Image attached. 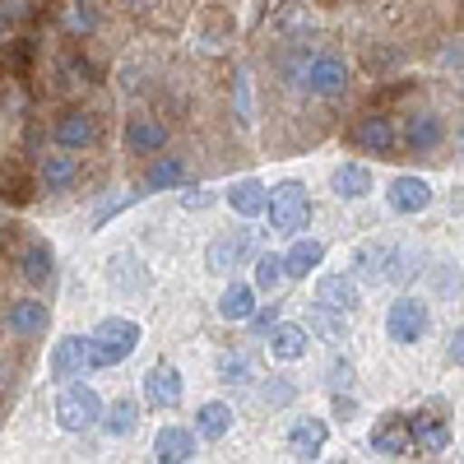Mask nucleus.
<instances>
[{
    "label": "nucleus",
    "instance_id": "obj_33",
    "mask_svg": "<svg viewBox=\"0 0 464 464\" xmlns=\"http://www.w3.org/2000/svg\"><path fill=\"white\" fill-rule=\"evenodd\" d=\"M181 181H186V163L181 159H159L149 168V177H144L149 190H168V186H181Z\"/></svg>",
    "mask_w": 464,
    "mask_h": 464
},
{
    "label": "nucleus",
    "instance_id": "obj_25",
    "mask_svg": "<svg viewBox=\"0 0 464 464\" xmlns=\"http://www.w3.org/2000/svg\"><path fill=\"white\" fill-rule=\"evenodd\" d=\"M227 205L237 209V214H246V218H256V214L269 209V190H265L256 177H246V181H237V186L227 190Z\"/></svg>",
    "mask_w": 464,
    "mask_h": 464
},
{
    "label": "nucleus",
    "instance_id": "obj_16",
    "mask_svg": "<svg viewBox=\"0 0 464 464\" xmlns=\"http://www.w3.org/2000/svg\"><path fill=\"white\" fill-rule=\"evenodd\" d=\"M306 343H312V330L297 325V321H279L275 330H269V353H275L279 362L306 358Z\"/></svg>",
    "mask_w": 464,
    "mask_h": 464
},
{
    "label": "nucleus",
    "instance_id": "obj_44",
    "mask_svg": "<svg viewBox=\"0 0 464 464\" xmlns=\"http://www.w3.org/2000/svg\"><path fill=\"white\" fill-rule=\"evenodd\" d=\"M441 65H455V70H464V43H455V47L441 56Z\"/></svg>",
    "mask_w": 464,
    "mask_h": 464
},
{
    "label": "nucleus",
    "instance_id": "obj_11",
    "mask_svg": "<svg viewBox=\"0 0 464 464\" xmlns=\"http://www.w3.org/2000/svg\"><path fill=\"white\" fill-rule=\"evenodd\" d=\"M385 205H391L395 214H422L432 205V186L422 181V177H395L391 186H385Z\"/></svg>",
    "mask_w": 464,
    "mask_h": 464
},
{
    "label": "nucleus",
    "instance_id": "obj_39",
    "mask_svg": "<svg viewBox=\"0 0 464 464\" xmlns=\"http://www.w3.org/2000/svg\"><path fill=\"white\" fill-rule=\"evenodd\" d=\"M237 102H242V126H251V89H246V70H237Z\"/></svg>",
    "mask_w": 464,
    "mask_h": 464
},
{
    "label": "nucleus",
    "instance_id": "obj_9",
    "mask_svg": "<svg viewBox=\"0 0 464 464\" xmlns=\"http://www.w3.org/2000/svg\"><path fill=\"white\" fill-rule=\"evenodd\" d=\"M391 256H395V242H362L353 251V279L358 284H385L391 279Z\"/></svg>",
    "mask_w": 464,
    "mask_h": 464
},
{
    "label": "nucleus",
    "instance_id": "obj_19",
    "mask_svg": "<svg viewBox=\"0 0 464 464\" xmlns=\"http://www.w3.org/2000/svg\"><path fill=\"white\" fill-rule=\"evenodd\" d=\"M19 275H24L33 288L52 284V275H56V256H52V246H47V242H28V246L19 251Z\"/></svg>",
    "mask_w": 464,
    "mask_h": 464
},
{
    "label": "nucleus",
    "instance_id": "obj_35",
    "mask_svg": "<svg viewBox=\"0 0 464 464\" xmlns=\"http://www.w3.org/2000/svg\"><path fill=\"white\" fill-rule=\"evenodd\" d=\"M413 275H418V251L395 246V256H391V279H385V284H409Z\"/></svg>",
    "mask_w": 464,
    "mask_h": 464
},
{
    "label": "nucleus",
    "instance_id": "obj_34",
    "mask_svg": "<svg viewBox=\"0 0 464 464\" xmlns=\"http://www.w3.org/2000/svg\"><path fill=\"white\" fill-rule=\"evenodd\" d=\"M65 28H70L74 37L93 33V28H98V5H89V0H80V5H70V10H65Z\"/></svg>",
    "mask_w": 464,
    "mask_h": 464
},
{
    "label": "nucleus",
    "instance_id": "obj_27",
    "mask_svg": "<svg viewBox=\"0 0 464 464\" xmlns=\"http://www.w3.org/2000/svg\"><path fill=\"white\" fill-rule=\"evenodd\" d=\"M126 144H130L135 153H159V149L168 144V130L153 121V116H135V121L126 126Z\"/></svg>",
    "mask_w": 464,
    "mask_h": 464
},
{
    "label": "nucleus",
    "instance_id": "obj_47",
    "mask_svg": "<svg viewBox=\"0 0 464 464\" xmlns=\"http://www.w3.org/2000/svg\"><path fill=\"white\" fill-rule=\"evenodd\" d=\"M126 5H135V10H144V5H149V0H126Z\"/></svg>",
    "mask_w": 464,
    "mask_h": 464
},
{
    "label": "nucleus",
    "instance_id": "obj_12",
    "mask_svg": "<svg viewBox=\"0 0 464 464\" xmlns=\"http://www.w3.org/2000/svg\"><path fill=\"white\" fill-rule=\"evenodd\" d=\"M316 302L321 306H330V312H358L362 306V288H358V279L353 275H325L321 284H316Z\"/></svg>",
    "mask_w": 464,
    "mask_h": 464
},
{
    "label": "nucleus",
    "instance_id": "obj_45",
    "mask_svg": "<svg viewBox=\"0 0 464 464\" xmlns=\"http://www.w3.org/2000/svg\"><path fill=\"white\" fill-rule=\"evenodd\" d=\"M455 153H459V163H464V126L455 130Z\"/></svg>",
    "mask_w": 464,
    "mask_h": 464
},
{
    "label": "nucleus",
    "instance_id": "obj_2",
    "mask_svg": "<svg viewBox=\"0 0 464 464\" xmlns=\"http://www.w3.org/2000/svg\"><path fill=\"white\" fill-rule=\"evenodd\" d=\"M135 348H140V325H135V321H121V316L102 321V325L89 334V358H93V367L126 362Z\"/></svg>",
    "mask_w": 464,
    "mask_h": 464
},
{
    "label": "nucleus",
    "instance_id": "obj_10",
    "mask_svg": "<svg viewBox=\"0 0 464 464\" xmlns=\"http://www.w3.org/2000/svg\"><path fill=\"white\" fill-rule=\"evenodd\" d=\"M372 450H376V455H385V459H404V455H413L409 418H400V413L381 418L376 428H372Z\"/></svg>",
    "mask_w": 464,
    "mask_h": 464
},
{
    "label": "nucleus",
    "instance_id": "obj_28",
    "mask_svg": "<svg viewBox=\"0 0 464 464\" xmlns=\"http://www.w3.org/2000/svg\"><path fill=\"white\" fill-rule=\"evenodd\" d=\"M251 312H256V288L227 284L223 297H218V316H223V321H251Z\"/></svg>",
    "mask_w": 464,
    "mask_h": 464
},
{
    "label": "nucleus",
    "instance_id": "obj_13",
    "mask_svg": "<svg viewBox=\"0 0 464 464\" xmlns=\"http://www.w3.org/2000/svg\"><path fill=\"white\" fill-rule=\"evenodd\" d=\"M353 140H358V149L381 153V159H385V153L400 144V126L391 121V116H362L358 130H353Z\"/></svg>",
    "mask_w": 464,
    "mask_h": 464
},
{
    "label": "nucleus",
    "instance_id": "obj_24",
    "mask_svg": "<svg viewBox=\"0 0 464 464\" xmlns=\"http://www.w3.org/2000/svg\"><path fill=\"white\" fill-rule=\"evenodd\" d=\"M321 260H325V246H321V242L297 237V242L288 246V256H284V269H288V279H306L312 269H321Z\"/></svg>",
    "mask_w": 464,
    "mask_h": 464
},
{
    "label": "nucleus",
    "instance_id": "obj_5",
    "mask_svg": "<svg viewBox=\"0 0 464 464\" xmlns=\"http://www.w3.org/2000/svg\"><path fill=\"white\" fill-rule=\"evenodd\" d=\"M428 325H432V312H428V302L422 297H395L391 302V312H385V334H391L395 343H418L422 334H428Z\"/></svg>",
    "mask_w": 464,
    "mask_h": 464
},
{
    "label": "nucleus",
    "instance_id": "obj_6",
    "mask_svg": "<svg viewBox=\"0 0 464 464\" xmlns=\"http://www.w3.org/2000/svg\"><path fill=\"white\" fill-rule=\"evenodd\" d=\"M256 256V232L251 227H237V232H223V237H214V246H209V269L214 275H227V269H237L242 260H251Z\"/></svg>",
    "mask_w": 464,
    "mask_h": 464
},
{
    "label": "nucleus",
    "instance_id": "obj_1",
    "mask_svg": "<svg viewBox=\"0 0 464 464\" xmlns=\"http://www.w3.org/2000/svg\"><path fill=\"white\" fill-rule=\"evenodd\" d=\"M288 84L306 89L312 98H339L348 89V61L334 52H293Z\"/></svg>",
    "mask_w": 464,
    "mask_h": 464
},
{
    "label": "nucleus",
    "instance_id": "obj_3",
    "mask_svg": "<svg viewBox=\"0 0 464 464\" xmlns=\"http://www.w3.org/2000/svg\"><path fill=\"white\" fill-rule=\"evenodd\" d=\"M269 223H275V232H306V223H312V196H306L302 181H284L269 190Z\"/></svg>",
    "mask_w": 464,
    "mask_h": 464
},
{
    "label": "nucleus",
    "instance_id": "obj_41",
    "mask_svg": "<svg viewBox=\"0 0 464 464\" xmlns=\"http://www.w3.org/2000/svg\"><path fill=\"white\" fill-rule=\"evenodd\" d=\"M0 10H5V19L14 24V19H28L33 5H28V0H0Z\"/></svg>",
    "mask_w": 464,
    "mask_h": 464
},
{
    "label": "nucleus",
    "instance_id": "obj_37",
    "mask_svg": "<svg viewBox=\"0 0 464 464\" xmlns=\"http://www.w3.org/2000/svg\"><path fill=\"white\" fill-rule=\"evenodd\" d=\"M325 385L339 395V391H353V362H330V372H325Z\"/></svg>",
    "mask_w": 464,
    "mask_h": 464
},
{
    "label": "nucleus",
    "instance_id": "obj_40",
    "mask_svg": "<svg viewBox=\"0 0 464 464\" xmlns=\"http://www.w3.org/2000/svg\"><path fill=\"white\" fill-rule=\"evenodd\" d=\"M446 358H450L455 367H464V325L450 334V343H446Z\"/></svg>",
    "mask_w": 464,
    "mask_h": 464
},
{
    "label": "nucleus",
    "instance_id": "obj_15",
    "mask_svg": "<svg viewBox=\"0 0 464 464\" xmlns=\"http://www.w3.org/2000/svg\"><path fill=\"white\" fill-rule=\"evenodd\" d=\"M409 437H413V450L418 455H441L450 446V428L432 413H413L409 418Z\"/></svg>",
    "mask_w": 464,
    "mask_h": 464
},
{
    "label": "nucleus",
    "instance_id": "obj_26",
    "mask_svg": "<svg viewBox=\"0 0 464 464\" xmlns=\"http://www.w3.org/2000/svg\"><path fill=\"white\" fill-rule=\"evenodd\" d=\"M227 428H232V409H227L223 400H209V404L196 409V432H200L205 441H223Z\"/></svg>",
    "mask_w": 464,
    "mask_h": 464
},
{
    "label": "nucleus",
    "instance_id": "obj_8",
    "mask_svg": "<svg viewBox=\"0 0 464 464\" xmlns=\"http://www.w3.org/2000/svg\"><path fill=\"white\" fill-rule=\"evenodd\" d=\"M89 367H93L89 339H80V334L56 339V348H52V376H56V381H74V376H84Z\"/></svg>",
    "mask_w": 464,
    "mask_h": 464
},
{
    "label": "nucleus",
    "instance_id": "obj_43",
    "mask_svg": "<svg viewBox=\"0 0 464 464\" xmlns=\"http://www.w3.org/2000/svg\"><path fill=\"white\" fill-rule=\"evenodd\" d=\"M209 196H214V190H190V196H181V205H186V209H205Z\"/></svg>",
    "mask_w": 464,
    "mask_h": 464
},
{
    "label": "nucleus",
    "instance_id": "obj_20",
    "mask_svg": "<svg viewBox=\"0 0 464 464\" xmlns=\"http://www.w3.org/2000/svg\"><path fill=\"white\" fill-rule=\"evenodd\" d=\"M441 135H446V130H441V116H432V111H413L409 121H404V135H400V140H404L413 153H428V149L441 144Z\"/></svg>",
    "mask_w": 464,
    "mask_h": 464
},
{
    "label": "nucleus",
    "instance_id": "obj_29",
    "mask_svg": "<svg viewBox=\"0 0 464 464\" xmlns=\"http://www.w3.org/2000/svg\"><path fill=\"white\" fill-rule=\"evenodd\" d=\"M306 330L312 334H321V339H330V343H343L348 339V321H343V312H330V306H312L306 312Z\"/></svg>",
    "mask_w": 464,
    "mask_h": 464
},
{
    "label": "nucleus",
    "instance_id": "obj_32",
    "mask_svg": "<svg viewBox=\"0 0 464 464\" xmlns=\"http://www.w3.org/2000/svg\"><path fill=\"white\" fill-rule=\"evenodd\" d=\"M284 279H288L284 256H275V251L256 256V288H260V293H279V284H284Z\"/></svg>",
    "mask_w": 464,
    "mask_h": 464
},
{
    "label": "nucleus",
    "instance_id": "obj_46",
    "mask_svg": "<svg viewBox=\"0 0 464 464\" xmlns=\"http://www.w3.org/2000/svg\"><path fill=\"white\" fill-rule=\"evenodd\" d=\"M10 33V19H5V10H0V37H5Z\"/></svg>",
    "mask_w": 464,
    "mask_h": 464
},
{
    "label": "nucleus",
    "instance_id": "obj_42",
    "mask_svg": "<svg viewBox=\"0 0 464 464\" xmlns=\"http://www.w3.org/2000/svg\"><path fill=\"white\" fill-rule=\"evenodd\" d=\"M135 200H140V196H121V200H111V205H107V209H102V214H98V223H107V218H111V214H121V209H130V205H135Z\"/></svg>",
    "mask_w": 464,
    "mask_h": 464
},
{
    "label": "nucleus",
    "instance_id": "obj_21",
    "mask_svg": "<svg viewBox=\"0 0 464 464\" xmlns=\"http://www.w3.org/2000/svg\"><path fill=\"white\" fill-rule=\"evenodd\" d=\"M98 140V121L89 111H65L56 121V144L61 149H89Z\"/></svg>",
    "mask_w": 464,
    "mask_h": 464
},
{
    "label": "nucleus",
    "instance_id": "obj_31",
    "mask_svg": "<svg viewBox=\"0 0 464 464\" xmlns=\"http://www.w3.org/2000/svg\"><path fill=\"white\" fill-rule=\"evenodd\" d=\"M135 422H140L135 400H116V404L102 413V428H107V437H130V432H135Z\"/></svg>",
    "mask_w": 464,
    "mask_h": 464
},
{
    "label": "nucleus",
    "instance_id": "obj_38",
    "mask_svg": "<svg viewBox=\"0 0 464 464\" xmlns=\"http://www.w3.org/2000/svg\"><path fill=\"white\" fill-rule=\"evenodd\" d=\"M275 325H279V306H260V312H251V330L269 334Z\"/></svg>",
    "mask_w": 464,
    "mask_h": 464
},
{
    "label": "nucleus",
    "instance_id": "obj_18",
    "mask_svg": "<svg viewBox=\"0 0 464 464\" xmlns=\"http://www.w3.org/2000/svg\"><path fill=\"white\" fill-rule=\"evenodd\" d=\"M325 437H330V428H325L321 418H297L293 428H288V450L302 455V459H316L325 450Z\"/></svg>",
    "mask_w": 464,
    "mask_h": 464
},
{
    "label": "nucleus",
    "instance_id": "obj_17",
    "mask_svg": "<svg viewBox=\"0 0 464 464\" xmlns=\"http://www.w3.org/2000/svg\"><path fill=\"white\" fill-rule=\"evenodd\" d=\"M74 177H80V163L70 159V149L47 153V159L37 163V181H43L47 196H56V190H70V186H74Z\"/></svg>",
    "mask_w": 464,
    "mask_h": 464
},
{
    "label": "nucleus",
    "instance_id": "obj_36",
    "mask_svg": "<svg viewBox=\"0 0 464 464\" xmlns=\"http://www.w3.org/2000/svg\"><path fill=\"white\" fill-rule=\"evenodd\" d=\"M293 395H297V385H293L288 376H269V385H265V404H269V409L293 404Z\"/></svg>",
    "mask_w": 464,
    "mask_h": 464
},
{
    "label": "nucleus",
    "instance_id": "obj_7",
    "mask_svg": "<svg viewBox=\"0 0 464 464\" xmlns=\"http://www.w3.org/2000/svg\"><path fill=\"white\" fill-rule=\"evenodd\" d=\"M181 372L172 367V362H153L149 372H144V400L153 404V409H177L181 404Z\"/></svg>",
    "mask_w": 464,
    "mask_h": 464
},
{
    "label": "nucleus",
    "instance_id": "obj_22",
    "mask_svg": "<svg viewBox=\"0 0 464 464\" xmlns=\"http://www.w3.org/2000/svg\"><path fill=\"white\" fill-rule=\"evenodd\" d=\"M153 455H159L163 464L196 459V432H186V428H159V437H153Z\"/></svg>",
    "mask_w": 464,
    "mask_h": 464
},
{
    "label": "nucleus",
    "instance_id": "obj_4",
    "mask_svg": "<svg viewBox=\"0 0 464 464\" xmlns=\"http://www.w3.org/2000/svg\"><path fill=\"white\" fill-rule=\"evenodd\" d=\"M98 418H102V400L93 385H65L56 395V422L65 432H89Z\"/></svg>",
    "mask_w": 464,
    "mask_h": 464
},
{
    "label": "nucleus",
    "instance_id": "obj_23",
    "mask_svg": "<svg viewBox=\"0 0 464 464\" xmlns=\"http://www.w3.org/2000/svg\"><path fill=\"white\" fill-rule=\"evenodd\" d=\"M330 190L339 200H362V196H372V172L362 163H343V168H334Z\"/></svg>",
    "mask_w": 464,
    "mask_h": 464
},
{
    "label": "nucleus",
    "instance_id": "obj_30",
    "mask_svg": "<svg viewBox=\"0 0 464 464\" xmlns=\"http://www.w3.org/2000/svg\"><path fill=\"white\" fill-rule=\"evenodd\" d=\"M218 381H223V385H246V381H256V358L242 353V348L218 353Z\"/></svg>",
    "mask_w": 464,
    "mask_h": 464
},
{
    "label": "nucleus",
    "instance_id": "obj_14",
    "mask_svg": "<svg viewBox=\"0 0 464 464\" xmlns=\"http://www.w3.org/2000/svg\"><path fill=\"white\" fill-rule=\"evenodd\" d=\"M5 330H10V334H19V339L43 334V330H47V302H37V297H19V302H10V312H5Z\"/></svg>",
    "mask_w": 464,
    "mask_h": 464
}]
</instances>
